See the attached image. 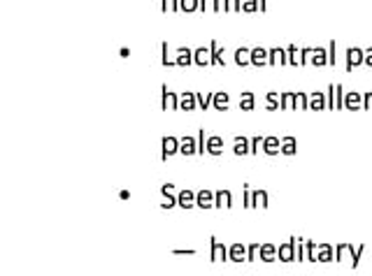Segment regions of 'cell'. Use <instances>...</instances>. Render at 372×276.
Segmentation results:
<instances>
[{
	"instance_id": "cell-44",
	"label": "cell",
	"mask_w": 372,
	"mask_h": 276,
	"mask_svg": "<svg viewBox=\"0 0 372 276\" xmlns=\"http://www.w3.org/2000/svg\"><path fill=\"white\" fill-rule=\"evenodd\" d=\"M163 12H179V0H161Z\"/></svg>"
},
{
	"instance_id": "cell-36",
	"label": "cell",
	"mask_w": 372,
	"mask_h": 276,
	"mask_svg": "<svg viewBox=\"0 0 372 276\" xmlns=\"http://www.w3.org/2000/svg\"><path fill=\"white\" fill-rule=\"evenodd\" d=\"M177 195H179V193H177ZM177 195H163V200H161V209L168 211V209L179 207V205H177Z\"/></svg>"
},
{
	"instance_id": "cell-33",
	"label": "cell",
	"mask_w": 372,
	"mask_h": 276,
	"mask_svg": "<svg viewBox=\"0 0 372 276\" xmlns=\"http://www.w3.org/2000/svg\"><path fill=\"white\" fill-rule=\"evenodd\" d=\"M312 61H314V65H317V67H321V65L328 63V56H326V51H323V49H319V47H317V49L312 51Z\"/></svg>"
},
{
	"instance_id": "cell-54",
	"label": "cell",
	"mask_w": 372,
	"mask_h": 276,
	"mask_svg": "<svg viewBox=\"0 0 372 276\" xmlns=\"http://www.w3.org/2000/svg\"><path fill=\"white\" fill-rule=\"evenodd\" d=\"M209 3H212V0H200V12H207Z\"/></svg>"
},
{
	"instance_id": "cell-41",
	"label": "cell",
	"mask_w": 372,
	"mask_h": 276,
	"mask_svg": "<svg viewBox=\"0 0 372 276\" xmlns=\"http://www.w3.org/2000/svg\"><path fill=\"white\" fill-rule=\"evenodd\" d=\"M196 95H198V107H200V109H209V107H212L214 93H207V95H203V93H196Z\"/></svg>"
},
{
	"instance_id": "cell-28",
	"label": "cell",
	"mask_w": 372,
	"mask_h": 276,
	"mask_svg": "<svg viewBox=\"0 0 372 276\" xmlns=\"http://www.w3.org/2000/svg\"><path fill=\"white\" fill-rule=\"evenodd\" d=\"M161 65L165 67H175V61H170V45L168 42H161Z\"/></svg>"
},
{
	"instance_id": "cell-18",
	"label": "cell",
	"mask_w": 372,
	"mask_h": 276,
	"mask_svg": "<svg viewBox=\"0 0 372 276\" xmlns=\"http://www.w3.org/2000/svg\"><path fill=\"white\" fill-rule=\"evenodd\" d=\"M228 258L233 260V262H237V265H240V262H244L246 260V246L244 244H233V246H228Z\"/></svg>"
},
{
	"instance_id": "cell-10",
	"label": "cell",
	"mask_w": 372,
	"mask_h": 276,
	"mask_svg": "<svg viewBox=\"0 0 372 276\" xmlns=\"http://www.w3.org/2000/svg\"><path fill=\"white\" fill-rule=\"evenodd\" d=\"M179 153L184 158H191V155L198 153V137H191V135H184L179 144Z\"/></svg>"
},
{
	"instance_id": "cell-56",
	"label": "cell",
	"mask_w": 372,
	"mask_h": 276,
	"mask_svg": "<svg viewBox=\"0 0 372 276\" xmlns=\"http://www.w3.org/2000/svg\"><path fill=\"white\" fill-rule=\"evenodd\" d=\"M365 63H367V65H372V49L365 54Z\"/></svg>"
},
{
	"instance_id": "cell-40",
	"label": "cell",
	"mask_w": 372,
	"mask_h": 276,
	"mask_svg": "<svg viewBox=\"0 0 372 276\" xmlns=\"http://www.w3.org/2000/svg\"><path fill=\"white\" fill-rule=\"evenodd\" d=\"M296 109H309V95L302 91L296 93Z\"/></svg>"
},
{
	"instance_id": "cell-50",
	"label": "cell",
	"mask_w": 372,
	"mask_h": 276,
	"mask_svg": "<svg viewBox=\"0 0 372 276\" xmlns=\"http://www.w3.org/2000/svg\"><path fill=\"white\" fill-rule=\"evenodd\" d=\"M328 63L335 65V42H330V51H328Z\"/></svg>"
},
{
	"instance_id": "cell-26",
	"label": "cell",
	"mask_w": 372,
	"mask_h": 276,
	"mask_svg": "<svg viewBox=\"0 0 372 276\" xmlns=\"http://www.w3.org/2000/svg\"><path fill=\"white\" fill-rule=\"evenodd\" d=\"M254 107H256V95H254L252 91H244V93L240 95V109L242 111H252Z\"/></svg>"
},
{
	"instance_id": "cell-31",
	"label": "cell",
	"mask_w": 372,
	"mask_h": 276,
	"mask_svg": "<svg viewBox=\"0 0 372 276\" xmlns=\"http://www.w3.org/2000/svg\"><path fill=\"white\" fill-rule=\"evenodd\" d=\"M286 56H289V65H300V63H298V56H300V47L289 45V47H286Z\"/></svg>"
},
{
	"instance_id": "cell-2",
	"label": "cell",
	"mask_w": 372,
	"mask_h": 276,
	"mask_svg": "<svg viewBox=\"0 0 372 276\" xmlns=\"http://www.w3.org/2000/svg\"><path fill=\"white\" fill-rule=\"evenodd\" d=\"M161 109H163V111H177V109H181L179 95L172 93V91H170L165 84H163V89H161Z\"/></svg>"
},
{
	"instance_id": "cell-34",
	"label": "cell",
	"mask_w": 372,
	"mask_h": 276,
	"mask_svg": "<svg viewBox=\"0 0 372 276\" xmlns=\"http://www.w3.org/2000/svg\"><path fill=\"white\" fill-rule=\"evenodd\" d=\"M330 258H333V249H330L328 244H319V255H317V260H321V262H328Z\"/></svg>"
},
{
	"instance_id": "cell-23",
	"label": "cell",
	"mask_w": 372,
	"mask_h": 276,
	"mask_svg": "<svg viewBox=\"0 0 372 276\" xmlns=\"http://www.w3.org/2000/svg\"><path fill=\"white\" fill-rule=\"evenodd\" d=\"M258 258H261L263 262H274V260H277V246H274V244H261Z\"/></svg>"
},
{
	"instance_id": "cell-14",
	"label": "cell",
	"mask_w": 372,
	"mask_h": 276,
	"mask_svg": "<svg viewBox=\"0 0 372 276\" xmlns=\"http://www.w3.org/2000/svg\"><path fill=\"white\" fill-rule=\"evenodd\" d=\"M263 153H265V155H277V153H282V139H277L274 135L265 137V139H263Z\"/></svg>"
},
{
	"instance_id": "cell-6",
	"label": "cell",
	"mask_w": 372,
	"mask_h": 276,
	"mask_svg": "<svg viewBox=\"0 0 372 276\" xmlns=\"http://www.w3.org/2000/svg\"><path fill=\"white\" fill-rule=\"evenodd\" d=\"M209 246H212V253H209V260L212 262H226L228 258V246H224V244H219L216 239H209Z\"/></svg>"
},
{
	"instance_id": "cell-21",
	"label": "cell",
	"mask_w": 372,
	"mask_h": 276,
	"mask_svg": "<svg viewBox=\"0 0 372 276\" xmlns=\"http://www.w3.org/2000/svg\"><path fill=\"white\" fill-rule=\"evenodd\" d=\"M365 61V54H363L361 49H349L347 51V70H351V67H356V65H361V63Z\"/></svg>"
},
{
	"instance_id": "cell-55",
	"label": "cell",
	"mask_w": 372,
	"mask_h": 276,
	"mask_svg": "<svg viewBox=\"0 0 372 276\" xmlns=\"http://www.w3.org/2000/svg\"><path fill=\"white\" fill-rule=\"evenodd\" d=\"M258 5H261V12L268 10V0H258Z\"/></svg>"
},
{
	"instance_id": "cell-38",
	"label": "cell",
	"mask_w": 372,
	"mask_h": 276,
	"mask_svg": "<svg viewBox=\"0 0 372 276\" xmlns=\"http://www.w3.org/2000/svg\"><path fill=\"white\" fill-rule=\"evenodd\" d=\"M212 12H233V7H230V0H212Z\"/></svg>"
},
{
	"instance_id": "cell-13",
	"label": "cell",
	"mask_w": 372,
	"mask_h": 276,
	"mask_svg": "<svg viewBox=\"0 0 372 276\" xmlns=\"http://www.w3.org/2000/svg\"><path fill=\"white\" fill-rule=\"evenodd\" d=\"M196 207H200V209H214V193L212 190H207V188L198 190L196 193Z\"/></svg>"
},
{
	"instance_id": "cell-8",
	"label": "cell",
	"mask_w": 372,
	"mask_h": 276,
	"mask_svg": "<svg viewBox=\"0 0 372 276\" xmlns=\"http://www.w3.org/2000/svg\"><path fill=\"white\" fill-rule=\"evenodd\" d=\"M193 65H198V67L212 65V51H209V47H198V49H193Z\"/></svg>"
},
{
	"instance_id": "cell-25",
	"label": "cell",
	"mask_w": 372,
	"mask_h": 276,
	"mask_svg": "<svg viewBox=\"0 0 372 276\" xmlns=\"http://www.w3.org/2000/svg\"><path fill=\"white\" fill-rule=\"evenodd\" d=\"M282 153H284V155H296V153H298V142H296V137H291V135L282 137Z\"/></svg>"
},
{
	"instance_id": "cell-20",
	"label": "cell",
	"mask_w": 372,
	"mask_h": 276,
	"mask_svg": "<svg viewBox=\"0 0 372 276\" xmlns=\"http://www.w3.org/2000/svg\"><path fill=\"white\" fill-rule=\"evenodd\" d=\"M328 107V95L326 93H312L309 95V109H314V111H321V109H326Z\"/></svg>"
},
{
	"instance_id": "cell-49",
	"label": "cell",
	"mask_w": 372,
	"mask_h": 276,
	"mask_svg": "<svg viewBox=\"0 0 372 276\" xmlns=\"http://www.w3.org/2000/svg\"><path fill=\"white\" fill-rule=\"evenodd\" d=\"M172 255H196V251L193 249H175Z\"/></svg>"
},
{
	"instance_id": "cell-35",
	"label": "cell",
	"mask_w": 372,
	"mask_h": 276,
	"mask_svg": "<svg viewBox=\"0 0 372 276\" xmlns=\"http://www.w3.org/2000/svg\"><path fill=\"white\" fill-rule=\"evenodd\" d=\"M317 251H319V244H314V242H305V258L309 260V262H314L317 260Z\"/></svg>"
},
{
	"instance_id": "cell-4",
	"label": "cell",
	"mask_w": 372,
	"mask_h": 276,
	"mask_svg": "<svg viewBox=\"0 0 372 276\" xmlns=\"http://www.w3.org/2000/svg\"><path fill=\"white\" fill-rule=\"evenodd\" d=\"M268 65H272V67H284V65H289V56H286V47H272V49H270Z\"/></svg>"
},
{
	"instance_id": "cell-51",
	"label": "cell",
	"mask_w": 372,
	"mask_h": 276,
	"mask_svg": "<svg viewBox=\"0 0 372 276\" xmlns=\"http://www.w3.org/2000/svg\"><path fill=\"white\" fill-rule=\"evenodd\" d=\"M230 7L233 12H242V0H230Z\"/></svg>"
},
{
	"instance_id": "cell-27",
	"label": "cell",
	"mask_w": 372,
	"mask_h": 276,
	"mask_svg": "<svg viewBox=\"0 0 372 276\" xmlns=\"http://www.w3.org/2000/svg\"><path fill=\"white\" fill-rule=\"evenodd\" d=\"M282 98H279V109L286 111V109H296V93H279Z\"/></svg>"
},
{
	"instance_id": "cell-53",
	"label": "cell",
	"mask_w": 372,
	"mask_h": 276,
	"mask_svg": "<svg viewBox=\"0 0 372 276\" xmlns=\"http://www.w3.org/2000/svg\"><path fill=\"white\" fill-rule=\"evenodd\" d=\"M119 56H121V58H128V56H131V49H128V47H121Z\"/></svg>"
},
{
	"instance_id": "cell-46",
	"label": "cell",
	"mask_w": 372,
	"mask_h": 276,
	"mask_svg": "<svg viewBox=\"0 0 372 276\" xmlns=\"http://www.w3.org/2000/svg\"><path fill=\"white\" fill-rule=\"evenodd\" d=\"M263 139L261 135H256V137H252V155H258V149H263Z\"/></svg>"
},
{
	"instance_id": "cell-22",
	"label": "cell",
	"mask_w": 372,
	"mask_h": 276,
	"mask_svg": "<svg viewBox=\"0 0 372 276\" xmlns=\"http://www.w3.org/2000/svg\"><path fill=\"white\" fill-rule=\"evenodd\" d=\"M207 153L209 155H221L224 153V139H221L219 135L207 137Z\"/></svg>"
},
{
	"instance_id": "cell-11",
	"label": "cell",
	"mask_w": 372,
	"mask_h": 276,
	"mask_svg": "<svg viewBox=\"0 0 372 276\" xmlns=\"http://www.w3.org/2000/svg\"><path fill=\"white\" fill-rule=\"evenodd\" d=\"M270 58V49L265 47H252V67H265Z\"/></svg>"
},
{
	"instance_id": "cell-5",
	"label": "cell",
	"mask_w": 372,
	"mask_h": 276,
	"mask_svg": "<svg viewBox=\"0 0 372 276\" xmlns=\"http://www.w3.org/2000/svg\"><path fill=\"white\" fill-rule=\"evenodd\" d=\"M189 65H193V49L191 47H177L175 67H189Z\"/></svg>"
},
{
	"instance_id": "cell-39",
	"label": "cell",
	"mask_w": 372,
	"mask_h": 276,
	"mask_svg": "<svg viewBox=\"0 0 372 276\" xmlns=\"http://www.w3.org/2000/svg\"><path fill=\"white\" fill-rule=\"evenodd\" d=\"M242 12L244 14H254V12H261L258 0H242Z\"/></svg>"
},
{
	"instance_id": "cell-37",
	"label": "cell",
	"mask_w": 372,
	"mask_h": 276,
	"mask_svg": "<svg viewBox=\"0 0 372 276\" xmlns=\"http://www.w3.org/2000/svg\"><path fill=\"white\" fill-rule=\"evenodd\" d=\"M279 98H282V95H277V93H272V91H270V93L265 95V100H268L265 109H268V111H277L279 109Z\"/></svg>"
},
{
	"instance_id": "cell-17",
	"label": "cell",
	"mask_w": 372,
	"mask_h": 276,
	"mask_svg": "<svg viewBox=\"0 0 372 276\" xmlns=\"http://www.w3.org/2000/svg\"><path fill=\"white\" fill-rule=\"evenodd\" d=\"M212 107L219 111H228L230 109V95L226 91H214V100H212Z\"/></svg>"
},
{
	"instance_id": "cell-24",
	"label": "cell",
	"mask_w": 372,
	"mask_h": 276,
	"mask_svg": "<svg viewBox=\"0 0 372 276\" xmlns=\"http://www.w3.org/2000/svg\"><path fill=\"white\" fill-rule=\"evenodd\" d=\"M209 51H212V65H221V67H224L226 65V63H224V49L219 47L216 40L209 42Z\"/></svg>"
},
{
	"instance_id": "cell-47",
	"label": "cell",
	"mask_w": 372,
	"mask_h": 276,
	"mask_svg": "<svg viewBox=\"0 0 372 276\" xmlns=\"http://www.w3.org/2000/svg\"><path fill=\"white\" fill-rule=\"evenodd\" d=\"M335 107H345V93H342V89L339 86H335Z\"/></svg>"
},
{
	"instance_id": "cell-29",
	"label": "cell",
	"mask_w": 372,
	"mask_h": 276,
	"mask_svg": "<svg viewBox=\"0 0 372 276\" xmlns=\"http://www.w3.org/2000/svg\"><path fill=\"white\" fill-rule=\"evenodd\" d=\"M179 12H186V14L200 12V0H179Z\"/></svg>"
},
{
	"instance_id": "cell-3",
	"label": "cell",
	"mask_w": 372,
	"mask_h": 276,
	"mask_svg": "<svg viewBox=\"0 0 372 276\" xmlns=\"http://www.w3.org/2000/svg\"><path fill=\"white\" fill-rule=\"evenodd\" d=\"M179 144H181V139L172 137V135L161 139V161H168L175 153H179Z\"/></svg>"
},
{
	"instance_id": "cell-15",
	"label": "cell",
	"mask_w": 372,
	"mask_h": 276,
	"mask_svg": "<svg viewBox=\"0 0 372 276\" xmlns=\"http://www.w3.org/2000/svg\"><path fill=\"white\" fill-rule=\"evenodd\" d=\"M177 205H179L181 209H193V207H196V193L189 190V188L179 190V195H177Z\"/></svg>"
},
{
	"instance_id": "cell-52",
	"label": "cell",
	"mask_w": 372,
	"mask_h": 276,
	"mask_svg": "<svg viewBox=\"0 0 372 276\" xmlns=\"http://www.w3.org/2000/svg\"><path fill=\"white\" fill-rule=\"evenodd\" d=\"M119 198H121V200H131V190H126V188H121V190H119Z\"/></svg>"
},
{
	"instance_id": "cell-30",
	"label": "cell",
	"mask_w": 372,
	"mask_h": 276,
	"mask_svg": "<svg viewBox=\"0 0 372 276\" xmlns=\"http://www.w3.org/2000/svg\"><path fill=\"white\" fill-rule=\"evenodd\" d=\"M198 155H203V153H207V133H205V128H200L198 130Z\"/></svg>"
},
{
	"instance_id": "cell-19",
	"label": "cell",
	"mask_w": 372,
	"mask_h": 276,
	"mask_svg": "<svg viewBox=\"0 0 372 276\" xmlns=\"http://www.w3.org/2000/svg\"><path fill=\"white\" fill-rule=\"evenodd\" d=\"M179 105L184 111H193L198 107V95L191 93V91H184V93L179 95Z\"/></svg>"
},
{
	"instance_id": "cell-1",
	"label": "cell",
	"mask_w": 372,
	"mask_h": 276,
	"mask_svg": "<svg viewBox=\"0 0 372 276\" xmlns=\"http://www.w3.org/2000/svg\"><path fill=\"white\" fill-rule=\"evenodd\" d=\"M296 249H298V239L296 237H291L289 242L279 244L277 246V260L279 262H293V260H298Z\"/></svg>"
},
{
	"instance_id": "cell-43",
	"label": "cell",
	"mask_w": 372,
	"mask_h": 276,
	"mask_svg": "<svg viewBox=\"0 0 372 276\" xmlns=\"http://www.w3.org/2000/svg\"><path fill=\"white\" fill-rule=\"evenodd\" d=\"M258 253H261V244H249L246 246V262H254Z\"/></svg>"
},
{
	"instance_id": "cell-48",
	"label": "cell",
	"mask_w": 372,
	"mask_h": 276,
	"mask_svg": "<svg viewBox=\"0 0 372 276\" xmlns=\"http://www.w3.org/2000/svg\"><path fill=\"white\" fill-rule=\"evenodd\" d=\"M179 190L175 188V183H163L161 186V195H177Z\"/></svg>"
},
{
	"instance_id": "cell-32",
	"label": "cell",
	"mask_w": 372,
	"mask_h": 276,
	"mask_svg": "<svg viewBox=\"0 0 372 276\" xmlns=\"http://www.w3.org/2000/svg\"><path fill=\"white\" fill-rule=\"evenodd\" d=\"M345 107H347V109H358V107H361V95H358V93L345 95Z\"/></svg>"
},
{
	"instance_id": "cell-45",
	"label": "cell",
	"mask_w": 372,
	"mask_h": 276,
	"mask_svg": "<svg viewBox=\"0 0 372 276\" xmlns=\"http://www.w3.org/2000/svg\"><path fill=\"white\" fill-rule=\"evenodd\" d=\"M312 47H300V56H298V63H300V67L302 65H307V58L312 56Z\"/></svg>"
},
{
	"instance_id": "cell-16",
	"label": "cell",
	"mask_w": 372,
	"mask_h": 276,
	"mask_svg": "<svg viewBox=\"0 0 372 276\" xmlns=\"http://www.w3.org/2000/svg\"><path fill=\"white\" fill-rule=\"evenodd\" d=\"M233 58H235V65L252 67V49H249V47H240V49H235Z\"/></svg>"
},
{
	"instance_id": "cell-7",
	"label": "cell",
	"mask_w": 372,
	"mask_h": 276,
	"mask_svg": "<svg viewBox=\"0 0 372 276\" xmlns=\"http://www.w3.org/2000/svg\"><path fill=\"white\" fill-rule=\"evenodd\" d=\"M233 207V193H230L228 188H221L214 193V209H230Z\"/></svg>"
},
{
	"instance_id": "cell-9",
	"label": "cell",
	"mask_w": 372,
	"mask_h": 276,
	"mask_svg": "<svg viewBox=\"0 0 372 276\" xmlns=\"http://www.w3.org/2000/svg\"><path fill=\"white\" fill-rule=\"evenodd\" d=\"M233 153L237 155V158H244V155H252V137H235V142H233Z\"/></svg>"
},
{
	"instance_id": "cell-42",
	"label": "cell",
	"mask_w": 372,
	"mask_h": 276,
	"mask_svg": "<svg viewBox=\"0 0 372 276\" xmlns=\"http://www.w3.org/2000/svg\"><path fill=\"white\" fill-rule=\"evenodd\" d=\"M242 207H244V209H252V188L246 186H242Z\"/></svg>"
},
{
	"instance_id": "cell-12",
	"label": "cell",
	"mask_w": 372,
	"mask_h": 276,
	"mask_svg": "<svg viewBox=\"0 0 372 276\" xmlns=\"http://www.w3.org/2000/svg\"><path fill=\"white\" fill-rule=\"evenodd\" d=\"M268 209L270 207V195L268 190H263V188H258V190H252V209Z\"/></svg>"
}]
</instances>
